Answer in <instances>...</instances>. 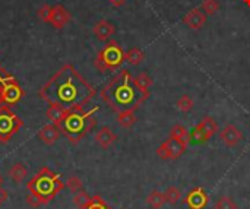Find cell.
I'll list each match as a JSON object with an SVG mask.
<instances>
[{
    "label": "cell",
    "instance_id": "20",
    "mask_svg": "<svg viewBox=\"0 0 250 209\" xmlns=\"http://www.w3.org/2000/svg\"><path fill=\"white\" fill-rule=\"evenodd\" d=\"M146 204L149 205V208L161 209L164 207V204H166V196H164V193H161L158 190H154V192H151L148 195Z\"/></svg>",
    "mask_w": 250,
    "mask_h": 209
},
{
    "label": "cell",
    "instance_id": "35",
    "mask_svg": "<svg viewBox=\"0 0 250 209\" xmlns=\"http://www.w3.org/2000/svg\"><path fill=\"white\" fill-rule=\"evenodd\" d=\"M10 76V73L0 64V81H3V79H6V78H9Z\"/></svg>",
    "mask_w": 250,
    "mask_h": 209
},
{
    "label": "cell",
    "instance_id": "17",
    "mask_svg": "<svg viewBox=\"0 0 250 209\" xmlns=\"http://www.w3.org/2000/svg\"><path fill=\"white\" fill-rule=\"evenodd\" d=\"M136 122H138V117L135 116V111H132V110L117 113V123L125 129H130Z\"/></svg>",
    "mask_w": 250,
    "mask_h": 209
},
{
    "label": "cell",
    "instance_id": "16",
    "mask_svg": "<svg viewBox=\"0 0 250 209\" xmlns=\"http://www.w3.org/2000/svg\"><path fill=\"white\" fill-rule=\"evenodd\" d=\"M66 114H67V110L63 108V107H60V105H50L47 108V113H45V116L48 117V120L53 125H59Z\"/></svg>",
    "mask_w": 250,
    "mask_h": 209
},
{
    "label": "cell",
    "instance_id": "7",
    "mask_svg": "<svg viewBox=\"0 0 250 209\" xmlns=\"http://www.w3.org/2000/svg\"><path fill=\"white\" fill-rule=\"evenodd\" d=\"M188 144H189L188 141L170 136L167 141H164L157 148V155L161 160H177V158H180L186 152Z\"/></svg>",
    "mask_w": 250,
    "mask_h": 209
},
{
    "label": "cell",
    "instance_id": "29",
    "mask_svg": "<svg viewBox=\"0 0 250 209\" xmlns=\"http://www.w3.org/2000/svg\"><path fill=\"white\" fill-rule=\"evenodd\" d=\"M170 136L173 138H177V139H183V141H188L189 139V133H188V129L182 125H176L173 129H171V133ZM189 142V141H188Z\"/></svg>",
    "mask_w": 250,
    "mask_h": 209
},
{
    "label": "cell",
    "instance_id": "32",
    "mask_svg": "<svg viewBox=\"0 0 250 209\" xmlns=\"http://www.w3.org/2000/svg\"><path fill=\"white\" fill-rule=\"evenodd\" d=\"M83 209H110L107 207V204L104 202V199L101 198V196H94L92 199H91V202L85 207Z\"/></svg>",
    "mask_w": 250,
    "mask_h": 209
},
{
    "label": "cell",
    "instance_id": "2",
    "mask_svg": "<svg viewBox=\"0 0 250 209\" xmlns=\"http://www.w3.org/2000/svg\"><path fill=\"white\" fill-rule=\"evenodd\" d=\"M103 101L116 113L136 111L148 98L149 91H144L135 82V78L129 70H120L100 92Z\"/></svg>",
    "mask_w": 250,
    "mask_h": 209
},
{
    "label": "cell",
    "instance_id": "25",
    "mask_svg": "<svg viewBox=\"0 0 250 209\" xmlns=\"http://www.w3.org/2000/svg\"><path fill=\"white\" fill-rule=\"evenodd\" d=\"M193 105H195V103H193V100H192L189 95H183V97H180L179 101H177V108H179L182 113H189V111L193 108Z\"/></svg>",
    "mask_w": 250,
    "mask_h": 209
},
{
    "label": "cell",
    "instance_id": "10",
    "mask_svg": "<svg viewBox=\"0 0 250 209\" xmlns=\"http://www.w3.org/2000/svg\"><path fill=\"white\" fill-rule=\"evenodd\" d=\"M220 138H221V141H223V144H224L226 146L233 148V146H236V145L240 144L243 135H242V130H240L236 125L229 123V125H226L224 129L221 130Z\"/></svg>",
    "mask_w": 250,
    "mask_h": 209
},
{
    "label": "cell",
    "instance_id": "23",
    "mask_svg": "<svg viewBox=\"0 0 250 209\" xmlns=\"http://www.w3.org/2000/svg\"><path fill=\"white\" fill-rule=\"evenodd\" d=\"M91 199H92V198H91L86 192L81 190V192L75 193V196H73V204H75V207L78 209H83L89 202H91Z\"/></svg>",
    "mask_w": 250,
    "mask_h": 209
},
{
    "label": "cell",
    "instance_id": "18",
    "mask_svg": "<svg viewBox=\"0 0 250 209\" xmlns=\"http://www.w3.org/2000/svg\"><path fill=\"white\" fill-rule=\"evenodd\" d=\"M125 59H126V62L130 63L132 66H138V64H141V63L145 60V54H144L142 50L133 47V48H130V50H127V51L125 53Z\"/></svg>",
    "mask_w": 250,
    "mask_h": 209
},
{
    "label": "cell",
    "instance_id": "26",
    "mask_svg": "<svg viewBox=\"0 0 250 209\" xmlns=\"http://www.w3.org/2000/svg\"><path fill=\"white\" fill-rule=\"evenodd\" d=\"M201 7L205 12V15H214L220 10V1L218 0H204Z\"/></svg>",
    "mask_w": 250,
    "mask_h": 209
},
{
    "label": "cell",
    "instance_id": "19",
    "mask_svg": "<svg viewBox=\"0 0 250 209\" xmlns=\"http://www.w3.org/2000/svg\"><path fill=\"white\" fill-rule=\"evenodd\" d=\"M9 176H10V179H12L15 183H22L23 179L28 176V170H26V167H25L23 164L16 163V164L9 170Z\"/></svg>",
    "mask_w": 250,
    "mask_h": 209
},
{
    "label": "cell",
    "instance_id": "36",
    "mask_svg": "<svg viewBox=\"0 0 250 209\" xmlns=\"http://www.w3.org/2000/svg\"><path fill=\"white\" fill-rule=\"evenodd\" d=\"M113 6H116V7H120V6H123L125 4V0H108Z\"/></svg>",
    "mask_w": 250,
    "mask_h": 209
},
{
    "label": "cell",
    "instance_id": "31",
    "mask_svg": "<svg viewBox=\"0 0 250 209\" xmlns=\"http://www.w3.org/2000/svg\"><path fill=\"white\" fill-rule=\"evenodd\" d=\"M37 15H38V18H40V21H41V22L50 23V18H51V6H48V4L41 6V7L38 9Z\"/></svg>",
    "mask_w": 250,
    "mask_h": 209
},
{
    "label": "cell",
    "instance_id": "33",
    "mask_svg": "<svg viewBox=\"0 0 250 209\" xmlns=\"http://www.w3.org/2000/svg\"><path fill=\"white\" fill-rule=\"evenodd\" d=\"M26 202H28V205H29L31 208H38V207H41V205H42V204L38 201V198H37V196H34V195H31V193L26 196Z\"/></svg>",
    "mask_w": 250,
    "mask_h": 209
},
{
    "label": "cell",
    "instance_id": "22",
    "mask_svg": "<svg viewBox=\"0 0 250 209\" xmlns=\"http://www.w3.org/2000/svg\"><path fill=\"white\" fill-rule=\"evenodd\" d=\"M188 141H189V144H202V142H208L209 139L205 135L204 129L199 125H196L195 129L192 130V133H189V139Z\"/></svg>",
    "mask_w": 250,
    "mask_h": 209
},
{
    "label": "cell",
    "instance_id": "21",
    "mask_svg": "<svg viewBox=\"0 0 250 209\" xmlns=\"http://www.w3.org/2000/svg\"><path fill=\"white\" fill-rule=\"evenodd\" d=\"M199 126L204 129V132H205V135L208 136V139H211V138L217 133V130H218V125H217V122H215L212 117H209V116L204 117V119H202V122L199 123Z\"/></svg>",
    "mask_w": 250,
    "mask_h": 209
},
{
    "label": "cell",
    "instance_id": "24",
    "mask_svg": "<svg viewBox=\"0 0 250 209\" xmlns=\"http://www.w3.org/2000/svg\"><path fill=\"white\" fill-rule=\"evenodd\" d=\"M164 196H166V202H167V204L176 205V204L180 201V190H179L176 186H170V188L166 190Z\"/></svg>",
    "mask_w": 250,
    "mask_h": 209
},
{
    "label": "cell",
    "instance_id": "13",
    "mask_svg": "<svg viewBox=\"0 0 250 209\" xmlns=\"http://www.w3.org/2000/svg\"><path fill=\"white\" fill-rule=\"evenodd\" d=\"M92 32H94V35L97 37L98 41H108V40L114 35L116 26H114L110 21L101 19V21H98V22L94 25Z\"/></svg>",
    "mask_w": 250,
    "mask_h": 209
},
{
    "label": "cell",
    "instance_id": "30",
    "mask_svg": "<svg viewBox=\"0 0 250 209\" xmlns=\"http://www.w3.org/2000/svg\"><path fill=\"white\" fill-rule=\"evenodd\" d=\"M215 209H237L236 202L229 198V196H223L218 199V202L215 204Z\"/></svg>",
    "mask_w": 250,
    "mask_h": 209
},
{
    "label": "cell",
    "instance_id": "28",
    "mask_svg": "<svg viewBox=\"0 0 250 209\" xmlns=\"http://www.w3.org/2000/svg\"><path fill=\"white\" fill-rule=\"evenodd\" d=\"M70 192H73V193H78V192H81L82 190V188H83V185H82V182H81V179L79 177H76V176H70L67 180H66V185H64Z\"/></svg>",
    "mask_w": 250,
    "mask_h": 209
},
{
    "label": "cell",
    "instance_id": "5",
    "mask_svg": "<svg viewBox=\"0 0 250 209\" xmlns=\"http://www.w3.org/2000/svg\"><path fill=\"white\" fill-rule=\"evenodd\" d=\"M125 51L117 41H108L95 56L94 64L100 72L116 70L125 62Z\"/></svg>",
    "mask_w": 250,
    "mask_h": 209
},
{
    "label": "cell",
    "instance_id": "11",
    "mask_svg": "<svg viewBox=\"0 0 250 209\" xmlns=\"http://www.w3.org/2000/svg\"><path fill=\"white\" fill-rule=\"evenodd\" d=\"M72 19V15L69 13V10L62 6V4H56L51 6V18H50V23L56 28V29H63L69 21Z\"/></svg>",
    "mask_w": 250,
    "mask_h": 209
},
{
    "label": "cell",
    "instance_id": "38",
    "mask_svg": "<svg viewBox=\"0 0 250 209\" xmlns=\"http://www.w3.org/2000/svg\"><path fill=\"white\" fill-rule=\"evenodd\" d=\"M243 1H245V3H246L248 6H250V0H243Z\"/></svg>",
    "mask_w": 250,
    "mask_h": 209
},
{
    "label": "cell",
    "instance_id": "3",
    "mask_svg": "<svg viewBox=\"0 0 250 209\" xmlns=\"http://www.w3.org/2000/svg\"><path fill=\"white\" fill-rule=\"evenodd\" d=\"M98 111V107L92 110H81V111H67L63 120L56 125L63 136H66L72 144H78L82 138L86 136L89 130H92L97 125L94 114Z\"/></svg>",
    "mask_w": 250,
    "mask_h": 209
},
{
    "label": "cell",
    "instance_id": "9",
    "mask_svg": "<svg viewBox=\"0 0 250 209\" xmlns=\"http://www.w3.org/2000/svg\"><path fill=\"white\" fill-rule=\"evenodd\" d=\"M185 202L189 209H205L209 204V198L208 193L204 190V188H196L188 193Z\"/></svg>",
    "mask_w": 250,
    "mask_h": 209
},
{
    "label": "cell",
    "instance_id": "12",
    "mask_svg": "<svg viewBox=\"0 0 250 209\" xmlns=\"http://www.w3.org/2000/svg\"><path fill=\"white\" fill-rule=\"evenodd\" d=\"M183 23L193 29V31H198L201 29L205 23H207V15L201 10V9H192L189 10L185 16H183Z\"/></svg>",
    "mask_w": 250,
    "mask_h": 209
},
{
    "label": "cell",
    "instance_id": "4",
    "mask_svg": "<svg viewBox=\"0 0 250 209\" xmlns=\"http://www.w3.org/2000/svg\"><path fill=\"white\" fill-rule=\"evenodd\" d=\"M26 189L29 190L31 195L37 196L42 205H45L50 204L57 196V193H60L64 189V185L54 171H51L47 167H42L26 183Z\"/></svg>",
    "mask_w": 250,
    "mask_h": 209
},
{
    "label": "cell",
    "instance_id": "1",
    "mask_svg": "<svg viewBox=\"0 0 250 209\" xmlns=\"http://www.w3.org/2000/svg\"><path fill=\"white\" fill-rule=\"evenodd\" d=\"M95 94V88L69 63L63 64L38 91L40 98L48 105H60L67 111L85 110Z\"/></svg>",
    "mask_w": 250,
    "mask_h": 209
},
{
    "label": "cell",
    "instance_id": "15",
    "mask_svg": "<svg viewBox=\"0 0 250 209\" xmlns=\"http://www.w3.org/2000/svg\"><path fill=\"white\" fill-rule=\"evenodd\" d=\"M117 141V136L111 132V129L108 127H103L97 132L95 135V142L103 148V149H108L114 142Z\"/></svg>",
    "mask_w": 250,
    "mask_h": 209
},
{
    "label": "cell",
    "instance_id": "34",
    "mask_svg": "<svg viewBox=\"0 0 250 209\" xmlns=\"http://www.w3.org/2000/svg\"><path fill=\"white\" fill-rule=\"evenodd\" d=\"M7 198H9L7 190H6V189H3V188H0V207L7 201Z\"/></svg>",
    "mask_w": 250,
    "mask_h": 209
},
{
    "label": "cell",
    "instance_id": "37",
    "mask_svg": "<svg viewBox=\"0 0 250 209\" xmlns=\"http://www.w3.org/2000/svg\"><path fill=\"white\" fill-rule=\"evenodd\" d=\"M1 185H3V177H1V174H0V188H1Z\"/></svg>",
    "mask_w": 250,
    "mask_h": 209
},
{
    "label": "cell",
    "instance_id": "27",
    "mask_svg": "<svg viewBox=\"0 0 250 209\" xmlns=\"http://www.w3.org/2000/svg\"><path fill=\"white\" fill-rule=\"evenodd\" d=\"M135 82H136V85H138L139 88H142L144 91H149V86H152V79H151L145 72L139 73V75L135 78Z\"/></svg>",
    "mask_w": 250,
    "mask_h": 209
},
{
    "label": "cell",
    "instance_id": "8",
    "mask_svg": "<svg viewBox=\"0 0 250 209\" xmlns=\"http://www.w3.org/2000/svg\"><path fill=\"white\" fill-rule=\"evenodd\" d=\"M25 95V91L18 84V81L13 76H9L3 81V103L6 105H15L18 104Z\"/></svg>",
    "mask_w": 250,
    "mask_h": 209
},
{
    "label": "cell",
    "instance_id": "6",
    "mask_svg": "<svg viewBox=\"0 0 250 209\" xmlns=\"http://www.w3.org/2000/svg\"><path fill=\"white\" fill-rule=\"evenodd\" d=\"M23 126V122L21 117L10 110L9 105L3 104L0 107V142L7 144L13 135H16L21 127Z\"/></svg>",
    "mask_w": 250,
    "mask_h": 209
},
{
    "label": "cell",
    "instance_id": "14",
    "mask_svg": "<svg viewBox=\"0 0 250 209\" xmlns=\"http://www.w3.org/2000/svg\"><path fill=\"white\" fill-rule=\"evenodd\" d=\"M38 138H40V141L44 144V145H54L57 141H59V138H60V130H59V127L56 126V125H53V123H50V125H45V126H42L41 129H40V132H38Z\"/></svg>",
    "mask_w": 250,
    "mask_h": 209
}]
</instances>
